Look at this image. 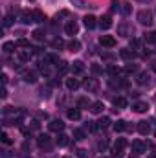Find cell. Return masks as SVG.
I'll return each mask as SVG.
<instances>
[{"instance_id":"obj_34","label":"cell","mask_w":156,"mask_h":158,"mask_svg":"<svg viewBox=\"0 0 156 158\" xmlns=\"http://www.w3.org/2000/svg\"><path fill=\"white\" fill-rule=\"evenodd\" d=\"M119 11H121L123 15H129V13H130V4H121Z\"/></svg>"},{"instance_id":"obj_13","label":"cell","mask_w":156,"mask_h":158,"mask_svg":"<svg viewBox=\"0 0 156 158\" xmlns=\"http://www.w3.org/2000/svg\"><path fill=\"white\" fill-rule=\"evenodd\" d=\"M132 151H134V155H142V153L145 151V143H143V142H140V140L132 142Z\"/></svg>"},{"instance_id":"obj_15","label":"cell","mask_w":156,"mask_h":158,"mask_svg":"<svg viewBox=\"0 0 156 158\" xmlns=\"http://www.w3.org/2000/svg\"><path fill=\"white\" fill-rule=\"evenodd\" d=\"M31 48H24V50H18V59L20 61H30V57H31Z\"/></svg>"},{"instance_id":"obj_44","label":"cell","mask_w":156,"mask_h":158,"mask_svg":"<svg viewBox=\"0 0 156 158\" xmlns=\"http://www.w3.org/2000/svg\"><path fill=\"white\" fill-rule=\"evenodd\" d=\"M74 4H77V7H86V4L83 2V0H72Z\"/></svg>"},{"instance_id":"obj_22","label":"cell","mask_w":156,"mask_h":158,"mask_svg":"<svg viewBox=\"0 0 156 158\" xmlns=\"http://www.w3.org/2000/svg\"><path fill=\"white\" fill-rule=\"evenodd\" d=\"M24 81L26 83H35L37 81V74L35 72H24Z\"/></svg>"},{"instance_id":"obj_26","label":"cell","mask_w":156,"mask_h":158,"mask_svg":"<svg viewBox=\"0 0 156 158\" xmlns=\"http://www.w3.org/2000/svg\"><path fill=\"white\" fill-rule=\"evenodd\" d=\"M109 123H110L109 118H101L99 121H97V129H99V131H105V129L109 127Z\"/></svg>"},{"instance_id":"obj_50","label":"cell","mask_w":156,"mask_h":158,"mask_svg":"<svg viewBox=\"0 0 156 158\" xmlns=\"http://www.w3.org/2000/svg\"><path fill=\"white\" fill-rule=\"evenodd\" d=\"M154 136H156V131H154Z\"/></svg>"},{"instance_id":"obj_20","label":"cell","mask_w":156,"mask_h":158,"mask_svg":"<svg viewBox=\"0 0 156 158\" xmlns=\"http://www.w3.org/2000/svg\"><path fill=\"white\" fill-rule=\"evenodd\" d=\"M39 147H50V136L48 134H40L39 136Z\"/></svg>"},{"instance_id":"obj_3","label":"cell","mask_w":156,"mask_h":158,"mask_svg":"<svg viewBox=\"0 0 156 158\" xmlns=\"http://www.w3.org/2000/svg\"><path fill=\"white\" fill-rule=\"evenodd\" d=\"M64 31H66V35H76L79 31V24L76 20H68L66 26H64Z\"/></svg>"},{"instance_id":"obj_30","label":"cell","mask_w":156,"mask_h":158,"mask_svg":"<svg viewBox=\"0 0 156 158\" xmlns=\"http://www.w3.org/2000/svg\"><path fill=\"white\" fill-rule=\"evenodd\" d=\"M147 81H149V74H145V72H142V74L138 76V83H140V85H145Z\"/></svg>"},{"instance_id":"obj_43","label":"cell","mask_w":156,"mask_h":158,"mask_svg":"<svg viewBox=\"0 0 156 158\" xmlns=\"http://www.w3.org/2000/svg\"><path fill=\"white\" fill-rule=\"evenodd\" d=\"M140 44H142V42H140V40H138V39L130 40V46H132V48H136V50H138V48H140Z\"/></svg>"},{"instance_id":"obj_10","label":"cell","mask_w":156,"mask_h":158,"mask_svg":"<svg viewBox=\"0 0 156 158\" xmlns=\"http://www.w3.org/2000/svg\"><path fill=\"white\" fill-rule=\"evenodd\" d=\"M83 20H84V26H86L88 30H92V28H96V24H97V19H96L94 15H86V17H84Z\"/></svg>"},{"instance_id":"obj_40","label":"cell","mask_w":156,"mask_h":158,"mask_svg":"<svg viewBox=\"0 0 156 158\" xmlns=\"http://www.w3.org/2000/svg\"><path fill=\"white\" fill-rule=\"evenodd\" d=\"M77 105H79V107H88L90 103H88V99H86V98H81V99L77 101Z\"/></svg>"},{"instance_id":"obj_19","label":"cell","mask_w":156,"mask_h":158,"mask_svg":"<svg viewBox=\"0 0 156 158\" xmlns=\"http://www.w3.org/2000/svg\"><path fill=\"white\" fill-rule=\"evenodd\" d=\"M66 86H68V88H70V90H77L79 86H81V81H79V79H66Z\"/></svg>"},{"instance_id":"obj_23","label":"cell","mask_w":156,"mask_h":158,"mask_svg":"<svg viewBox=\"0 0 156 158\" xmlns=\"http://www.w3.org/2000/svg\"><path fill=\"white\" fill-rule=\"evenodd\" d=\"M68 68H70L68 63H59V64H57V72H59V76H64V74L68 72Z\"/></svg>"},{"instance_id":"obj_5","label":"cell","mask_w":156,"mask_h":158,"mask_svg":"<svg viewBox=\"0 0 156 158\" xmlns=\"http://www.w3.org/2000/svg\"><path fill=\"white\" fill-rule=\"evenodd\" d=\"M99 42H101V46H105V48H114V46H116V39L110 37V35H101Z\"/></svg>"},{"instance_id":"obj_25","label":"cell","mask_w":156,"mask_h":158,"mask_svg":"<svg viewBox=\"0 0 156 158\" xmlns=\"http://www.w3.org/2000/svg\"><path fill=\"white\" fill-rule=\"evenodd\" d=\"M125 129H127V121L119 119V121L114 123V131H116V132H121V131H125Z\"/></svg>"},{"instance_id":"obj_12","label":"cell","mask_w":156,"mask_h":158,"mask_svg":"<svg viewBox=\"0 0 156 158\" xmlns=\"http://www.w3.org/2000/svg\"><path fill=\"white\" fill-rule=\"evenodd\" d=\"M138 132L143 134V136H147V134L151 132V125H149L147 121H140V123H138Z\"/></svg>"},{"instance_id":"obj_32","label":"cell","mask_w":156,"mask_h":158,"mask_svg":"<svg viewBox=\"0 0 156 158\" xmlns=\"http://www.w3.org/2000/svg\"><path fill=\"white\" fill-rule=\"evenodd\" d=\"M33 39L35 40H44V31H42V30H35V31H33Z\"/></svg>"},{"instance_id":"obj_24","label":"cell","mask_w":156,"mask_h":158,"mask_svg":"<svg viewBox=\"0 0 156 158\" xmlns=\"http://www.w3.org/2000/svg\"><path fill=\"white\" fill-rule=\"evenodd\" d=\"M57 145H59V147L68 145V136H66V134H59V136H57Z\"/></svg>"},{"instance_id":"obj_41","label":"cell","mask_w":156,"mask_h":158,"mask_svg":"<svg viewBox=\"0 0 156 158\" xmlns=\"http://www.w3.org/2000/svg\"><path fill=\"white\" fill-rule=\"evenodd\" d=\"M109 72H110V76H119L121 72H119V68H116V66H110L109 68Z\"/></svg>"},{"instance_id":"obj_27","label":"cell","mask_w":156,"mask_h":158,"mask_svg":"<svg viewBox=\"0 0 156 158\" xmlns=\"http://www.w3.org/2000/svg\"><path fill=\"white\" fill-rule=\"evenodd\" d=\"M68 118L70 119H79L81 118V110H79V109H70V110H68Z\"/></svg>"},{"instance_id":"obj_4","label":"cell","mask_w":156,"mask_h":158,"mask_svg":"<svg viewBox=\"0 0 156 158\" xmlns=\"http://www.w3.org/2000/svg\"><path fill=\"white\" fill-rule=\"evenodd\" d=\"M48 129L53 131V132H61V131L64 129V123H63L61 119H51V121L48 123Z\"/></svg>"},{"instance_id":"obj_47","label":"cell","mask_w":156,"mask_h":158,"mask_svg":"<svg viewBox=\"0 0 156 158\" xmlns=\"http://www.w3.org/2000/svg\"><path fill=\"white\" fill-rule=\"evenodd\" d=\"M92 72H94V74H99V72H101V68H99L97 64H94V66H92Z\"/></svg>"},{"instance_id":"obj_39","label":"cell","mask_w":156,"mask_h":158,"mask_svg":"<svg viewBox=\"0 0 156 158\" xmlns=\"http://www.w3.org/2000/svg\"><path fill=\"white\" fill-rule=\"evenodd\" d=\"M0 140H2V142H4L6 145H9V143H11V138H9V136H7L6 132H2V136H0Z\"/></svg>"},{"instance_id":"obj_33","label":"cell","mask_w":156,"mask_h":158,"mask_svg":"<svg viewBox=\"0 0 156 158\" xmlns=\"http://www.w3.org/2000/svg\"><path fill=\"white\" fill-rule=\"evenodd\" d=\"M145 42L154 44V42H156V33H147V35H145Z\"/></svg>"},{"instance_id":"obj_11","label":"cell","mask_w":156,"mask_h":158,"mask_svg":"<svg viewBox=\"0 0 156 158\" xmlns=\"http://www.w3.org/2000/svg\"><path fill=\"white\" fill-rule=\"evenodd\" d=\"M132 109H134V112H147V109H149V105L145 103V101H136L134 105H132Z\"/></svg>"},{"instance_id":"obj_18","label":"cell","mask_w":156,"mask_h":158,"mask_svg":"<svg viewBox=\"0 0 156 158\" xmlns=\"http://www.w3.org/2000/svg\"><path fill=\"white\" fill-rule=\"evenodd\" d=\"M15 48H17V44H15V42H4V46H2V50H4V53H6V55L13 53V52H15Z\"/></svg>"},{"instance_id":"obj_7","label":"cell","mask_w":156,"mask_h":158,"mask_svg":"<svg viewBox=\"0 0 156 158\" xmlns=\"http://www.w3.org/2000/svg\"><path fill=\"white\" fill-rule=\"evenodd\" d=\"M84 88H86L88 92H97L99 81H97V79H86V81H84Z\"/></svg>"},{"instance_id":"obj_21","label":"cell","mask_w":156,"mask_h":158,"mask_svg":"<svg viewBox=\"0 0 156 158\" xmlns=\"http://www.w3.org/2000/svg\"><path fill=\"white\" fill-rule=\"evenodd\" d=\"M68 50H70V52H79V50H81V42H79L77 39H72L68 42Z\"/></svg>"},{"instance_id":"obj_49","label":"cell","mask_w":156,"mask_h":158,"mask_svg":"<svg viewBox=\"0 0 156 158\" xmlns=\"http://www.w3.org/2000/svg\"><path fill=\"white\" fill-rule=\"evenodd\" d=\"M153 70H154V72H156V63H154V64H153Z\"/></svg>"},{"instance_id":"obj_29","label":"cell","mask_w":156,"mask_h":158,"mask_svg":"<svg viewBox=\"0 0 156 158\" xmlns=\"http://www.w3.org/2000/svg\"><path fill=\"white\" fill-rule=\"evenodd\" d=\"M33 17H35V22H44V20H46V15H44L42 11H39V9L33 11Z\"/></svg>"},{"instance_id":"obj_31","label":"cell","mask_w":156,"mask_h":158,"mask_svg":"<svg viewBox=\"0 0 156 158\" xmlns=\"http://www.w3.org/2000/svg\"><path fill=\"white\" fill-rule=\"evenodd\" d=\"M74 138L76 140H84V131L83 129H76L74 131Z\"/></svg>"},{"instance_id":"obj_37","label":"cell","mask_w":156,"mask_h":158,"mask_svg":"<svg viewBox=\"0 0 156 158\" xmlns=\"http://www.w3.org/2000/svg\"><path fill=\"white\" fill-rule=\"evenodd\" d=\"M11 24H13V17L7 15V17L4 19V28H7V26H11Z\"/></svg>"},{"instance_id":"obj_48","label":"cell","mask_w":156,"mask_h":158,"mask_svg":"<svg viewBox=\"0 0 156 158\" xmlns=\"http://www.w3.org/2000/svg\"><path fill=\"white\" fill-rule=\"evenodd\" d=\"M0 96H2V99H6V98H7V90H6V88H2V92H0Z\"/></svg>"},{"instance_id":"obj_6","label":"cell","mask_w":156,"mask_h":158,"mask_svg":"<svg viewBox=\"0 0 156 158\" xmlns=\"http://www.w3.org/2000/svg\"><path fill=\"white\" fill-rule=\"evenodd\" d=\"M61 61H59V57L55 55V53H48V55H44V59H42V64H46V66H50V64H59Z\"/></svg>"},{"instance_id":"obj_1","label":"cell","mask_w":156,"mask_h":158,"mask_svg":"<svg viewBox=\"0 0 156 158\" xmlns=\"http://www.w3.org/2000/svg\"><path fill=\"white\" fill-rule=\"evenodd\" d=\"M138 20H140V24H143V26H153V13L149 11V9H142L140 13H138Z\"/></svg>"},{"instance_id":"obj_16","label":"cell","mask_w":156,"mask_h":158,"mask_svg":"<svg viewBox=\"0 0 156 158\" xmlns=\"http://www.w3.org/2000/svg\"><path fill=\"white\" fill-rule=\"evenodd\" d=\"M103 109H105L103 101H96V103H92V105H90V110H92L94 114H101V112H103Z\"/></svg>"},{"instance_id":"obj_46","label":"cell","mask_w":156,"mask_h":158,"mask_svg":"<svg viewBox=\"0 0 156 158\" xmlns=\"http://www.w3.org/2000/svg\"><path fill=\"white\" fill-rule=\"evenodd\" d=\"M107 145H109V143H107L105 140H103V142H99V149H101V151H105V149H107Z\"/></svg>"},{"instance_id":"obj_42","label":"cell","mask_w":156,"mask_h":158,"mask_svg":"<svg viewBox=\"0 0 156 158\" xmlns=\"http://www.w3.org/2000/svg\"><path fill=\"white\" fill-rule=\"evenodd\" d=\"M125 72H127V74H132V72H136V64H127Z\"/></svg>"},{"instance_id":"obj_28","label":"cell","mask_w":156,"mask_h":158,"mask_svg":"<svg viewBox=\"0 0 156 158\" xmlns=\"http://www.w3.org/2000/svg\"><path fill=\"white\" fill-rule=\"evenodd\" d=\"M114 105L119 107V109H125L127 107V99L125 98H114Z\"/></svg>"},{"instance_id":"obj_8","label":"cell","mask_w":156,"mask_h":158,"mask_svg":"<svg viewBox=\"0 0 156 158\" xmlns=\"http://www.w3.org/2000/svg\"><path fill=\"white\" fill-rule=\"evenodd\" d=\"M119 55H121V59H125V61H132V59L136 57V52H134V50H129V48H123V50H119Z\"/></svg>"},{"instance_id":"obj_35","label":"cell","mask_w":156,"mask_h":158,"mask_svg":"<svg viewBox=\"0 0 156 158\" xmlns=\"http://www.w3.org/2000/svg\"><path fill=\"white\" fill-rule=\"evenodd\" d=\"M17 46H20V48H30V42L26 39H18L17 40Z\"/></svg>"},{"instance_id":"obj_2","label":"cell","mask_w":156,"mask_h":158,"mask_svg":"<svg viewBox=\"0 0 156 158\" xmlns=\"http://www.w3.org/2000/svg\"><path fill=\"white\" fill-rule=\"evenodd\" d=\"M125 147H127V140L125 138H117V142L114 143V149H112V155L114 156H121L123 151H125Z\"/></svg>"},{"instance_id":"obj_9","label":"cell","mask_w":156,"mask_h":158,"mask_svg":"<svg viewBox=\"0 0 156 158\" xmlns=\"http://www.w3.org/2000/svg\"><path fill=\"white\" fill-rule=\"evenodd\" d=\"M97 24H99V28H101V30H109V28L112 26V19H110L109 15H105V17H101V19H99V22H97Z\"/></svg>"},{"instance_id":"obj_36","label":"cell","mask_w":156,"mask_h":158,"mask_svg":"<svg viewBox=\"0 0 156 158\" xmlns=\"http://www.w3.org/2000/svg\"><path fill=\"white\" fill-rule=\"evenodd\" d=\"M63 46H64V40H63V39H55V40H53V48H57V50H61Z\"/></svg>"},{"instance_id":"obj_14","label":"cell","mask_w":156,"mask_h":158,"mask_svg":"<svg viewBox=\"0 0 156 158\" xmlns=\"http://www.w3.org/2000/svg\"><path fill=\"white\" fill-rule=\"evenodd\" d=\"M20 20H22L24 24H31V22H35V17H33V13H30V11H22Z\"/></svg>"},{"instance_id":"obj_45","label":"cell","mask_w":156,"mask_h":158,"mask_svg":"<svg viewBox=\"0 0 156 158\" xmlns=\"http://www.w3.org/2000/svg\"><path fill=\"white\" fill-rule=\"evenodd\" d=\"M77 156L79 158H86V151H84V149H79V151H77Z\"/></svg>"},{"instance_id":"obj_38","label":"cell","mask_w":156,"mask_h":158,"mask_svg":"<svg viewBox=\"0 0 156 158\" xmlns=\"http://www.w3.org/2000/svg\"><path fill=\"white\" fill-rule=\"evenodd\" d=\"M117 31H119V35H123V37H127V26H125V24H119V28H117Z\"/></svg>"},{"instance_id":"obj_17","label":"cell","mask_w":156,"mask_h":158,"mask_svg":"<svg viewBox=\"0 0 156 158\" xmlns=\"http://www.w3.org/2000/svg\"><path fill=\"white\" fill-rule=\"evenodd\" d=\"M70 70H72L74 74H83V72H84V64H83L81 61H76V63L70 66Z\"/></svg>"}]
</instances>
